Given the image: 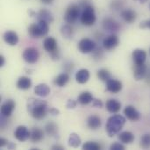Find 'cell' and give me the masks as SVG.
I'll list each match as a JSON object with an SVG mask.
<instances>
[{
    "mask_svg": "<svg viewBox=\"0 0 150 150\" xmlns=\"http://www.w3.org/2000/svg\"><path fill=\"white\" fill-rule=\"evenodd\" d=\"M101 124H102L101 119L97 115H91L87 120V125L92 130H96L99 128L101 127Z\"/></svg>",
    "mask_w": 150,
    "mask_h": 150,
    "instance_id": "cell-24",
    "label": "cell"
},
{
    "mask_svg": "<svg viewBox=\"0 0 150 150\" xmlns=\"http://www.w3.org/2000/svg\"><path fill=\"white\" fill-rule=\"evenodd\" d=\"M121 17L126 22L133 23L134 21H135L137 18V14L132 9H125L121 11Z\"/></svg>",
    "mask_w": 150,
    "mask_h": 150,
    "instance_id": "cell-21",
    "label": "cell"
},
{
    "mask_svg": "<svg viewBox=\"0 0 150 150\" xmlns=\"http://www.w3.org/2000/svg\"><path fill=\"white\" fill-rule=\"evenodd\" d=\"M106 110L111 113H117L121 108V104L117 99H109L105 104Z\"/></svg>",
    "mask_w": 150,
    "mask_h": 150,
    "instance_id": "cell-18",
    "label": "cell"
},
{
    "mask_svg": "<svg viewBox=\"0 0 150 150\" xmlns=\"http://www.w3.org/2000/svg\"><path fill=\"white\" fill-rule=\"evenodd\" d=\"M119 42L120 40H119L118 36L115 34H111L104 39L103 46L106 50H112L119 45Z\"/></svg>",
    "mask_w": 150,
    "mask_h": 150,
    "instance_id": "cell-11",
    "label": "cell"
},
{
    "mask_svg": "<svg viewBox=\"0 0 150 150\" xmlns=\"http://www.w3.org/2000/svg\"><path fill=\"white\" fill-rule=\"evenodd\" d=\"M66 106L68 109H74L76 106V102L73 99H69V100H68Z\"/></svg>",
    "mask_w": 150,
    "mask_h": 150,
    "instance_id": "cell-37",
    "label": "cell"
},
{
    "mask_svg": "<svg viewBox=\"0 0 150 150\" xmlns=\"http://www.w3.org/2000/svg\"><path fill=\"white\" fill-rule=\"evenodd\" d=\"M83 149L84 150H100L101 145L94 142H87L83 145Z\"/></svg>",
    "mask_w": 150,
    "mask_h": 150,
    "instance_id": "cell-34",
    "label": "cell"
},
{
    "mask_svg": "<svg viewBox=\"0 0 150 150\" xmlns=\"http://www.w3.org/2000/svg\"><path fill=\"white\" fill-rule=\"evenodd\" d=\"M61 33H62V36L65 37L66 39L71 38L73 35V28L69 25V24L64 25L61 28Z\"/></svg>",
    "mask_w": 150,
    "mask_h": 150,
    "instance_id": "cell-31",
    "label": "cell"
},
{
    "mask_svg": "<svg viewBox=\"0 0 150 150\" xmlns=\"http://www.w3.org/2000/svg\"><path fill=\"white\" fill-rule=\"evenodd\" d=\"M81 145V139L76 134H71L69 138V146L71 148H78Z\"/></svg>",
    "mask_w": 150,
    "mask_h": 150,
    "instance_id": "cell-30",
    "label": "cell"
},
{
    "mask_svg": "<svg viewBox=\"0 0 150 150\" xmlns=\"http://www.w3.org/2000/svg\"><path fill=\"white\" fill-rule=\"evenodd\" d=\"M133 60L134 62V64H143L146 62L147 59V53L143 49H135L134 50L133 54Z\"/></svg>",
    "mask_w": 150,
    "mask_h": 150,
    "instance_id": "cell-15",
    "label": "cell"
},
{
    "mask_svg": "<svg viewBox=\"0 0 150 150\" xmlns=\"http://www.w3.org/2000/svg\"><path fill=\"white\" fill-rule=\"evenodd\" d=\"M106 90L112 93H119L122 90V83L119 80L111 78L106 82Z\"/></svg>",
    "mask_w": 150,
    "mask_h": 150,
    "instance_id": "cell-14",
    "label": "cell"
},
{
    "mask_svg": "<svg viewBox=\"0 0 150 150\" xmlns=\"http://www.w3.org/2000/svg\"><path fill=\"white\" fill-rule=\"evenodd\" d=\"M149 8H150V5H149Z\"/></svg>",
    "mask_w": 150,
    "mask_h": 150,
    "instance_id": "cell-46",
    "label": "cell"
},
{
    "mask_svg": "<svg viewBox=\"0 0 150 150\" xmlns=\"http://www.w3.org/2000/svg\"><path fill=\"white\" fill-rule=\"evenodd\" d=\"M52 149L53 150H63L64 148L62 146H60V145H54L52 147Z\"/></svg>",
    "mask_w": 150,
    "mask_h": 150,
    "instance_id": "cell-42",
    "label": "cell"
},
{
    "mask_svg": "<svg viewBox=\"0 0 150 150\" xmlns=\"http://www.w3.org/2000/svg\"><path fill=\"white\" fill-rule=\"evenodd\" d=\"M97 75H98V77L101 81L105 82V83H106L108 80L111 79V74H110V72H109L107 69H99V70L98 71Z\"/></svg>",
    "mask_w": 150,
    "mask_h": 150,
    "instance_id": "cell-32",
    "label": "cell"
},
{
    "mask_svg": "<svg viewBox=\"0 0 150 150\" xmlns=\"http://www.w3.org/2000/svg\"><path fill=\"white\" fill-rule=\"evenodd\" d=\"M40 1L45 4H50L54 2V0H40Z\"/></svg>",
    "mask_w": 150,
    "mask_h": 150,
    "instance_id": "cell-44",
    "label": "cell"
},
{
    "mask_svg": "<svg viewBox=\"0 0 150 150\" xmlns=\"http://www.w3.org/2000/svg\"><path fill=\"white\" fill-rule=\"evenodd\" d=\"M37 18L38 20H44L46 22L52 23L54 21V16L51 11H49L47 9H41L38 13H37Z\"/></svg>",
    "mask_w": 150,
    "mask_h": 150,
    "instance_id": "cell-20",
    "label": "cell"
},
{
    "mask_svg": "<svg viewBox=\"0 0 150 150\" xmlns=\"http://www.w3.org/2000/svg\"><path fill=\"white\" fill-rule=\"evenodd\" d=\"M103 28L109 33H115L120 30V24L112 18H105L103 20Z\"/></svg>",
    "mask_w": 150,
    "mask_h": 150,
    "instance_id": "cell-8",
    "label": "cell"
},
{
    "mask_svg": "<svg viewBox=\"0 0 150 150\" xmlns=\"http://www.w3.org/2000/svg\"><path fill=\"white\" fill-rule=\"evenodd\" d=\"M30 134H31V132L28 131L26 127L19 126L16 128V130L14 132V136L19 142H25L26 140H28L30 138Z\"/></svg>",
    "mask_w": 150,
    "mask_h": 150,
    "instance_id": "cell-10",
    "label": "cell"
},
{
    "mask_svg": "<svg viewBox=\"0 0 150 150\" xmlns=\"http://www.w3.org/2000/svg\"><path fill=\"white\" fill-rule=\"evenodd\" d=\"M80 9H81V7L78 4H70L67 8L65 14H64V20L66 21V23H68L69 25L74 24L78 19V18L81 16Z\"/></svg>",
    "mask_w": 150,
    "mask_h": 150,
    "instance_id": "cell-5",
    "label": "cell"
},
{
    "mask_svg": "<svg viewBox=\"0 0 150 150\" xmlns=\"http://www.w3.org/2000/svg\"><path fill=\"white\" fill-rule=\"evenodd\" d=\"M34 92L37 96L41 97V98H45V97L49 95L50 88L48 87V85H47L45 83H40V84H38L37 86H35Z\"/></svg>",
    "mask_w": 150,
    "mask_h": 150,
    "instance_id": "cell-23",
    "label": "cell"
},
{
    "mask_svg": "<svg viewBox=\"0 0 150 150\" xmlns=\"http://www.w3.org/2000/svg\"><path fill=\"white\" fill-rule=\"evenodd\" d=\"M92 105L94 107H98V108H101L103 106V103L100 99H93L92 101Z\"/></svg>",
    "mask_w": 150,
    "mask_h": 150,
    "instance_id": "cell-38",
    "label": "cell"
},
{
    "mask_svg": "<svg viewBox=\"0 0 150 150\" xmlns=\"http://www.w3.org/2000/svg\"><path fill=\"white\" fill-rule=\"evenodd\" d=\"M140 145L142 149H150V134H145L142 136Z\"/></svg>",
    "mask_w": 150,
    "mask_h": 150,
    "instance_id": "cell-33",
    "label": "cell"
},
{
    "mask_svg": "<svg viewBox=\"0 0 150 150\" xmlns=\"http://www.w3.org/2000/svg\"><path fill=\"white\" fill-rule=\"evenodd\" d=\"M7 144H9V143H8V141L6 139H4V138H1L0 139V148H4Z\"/></svg>",
    "mask_w": 150,
    "mask_h": 150,
    "instance_id": "cell-41",
    "label": "cell"
},
{
    "mask_svg": "<svg viewBox=\"0 0 150 150\" xmlns=\"http://www.w3.org/2000/svg\"><path fill=\"white\" fill-rule=\"evenodd\" d=\"M48 112H49L50 114H52V115H58V114L60 113L59 110H57V109H55V108H50V109L48 110Z\"/></svg>",
    "mask_w": 150,
    "mask_h": 150,
    "instance_id": "cell-40",
    "label": "cell"
},
{
    "mask_svg": "<svg viewBox=\"0 0 150 150\" xmlns=\"http://www.w3.org/2000/svg\"><path fill=\"white\" fill-rule=\"evenodd\" d=\"M90 79V71L85 69L78 70L76 74V80L78 83L83 84L86 83Z\"/></svg>",
    "mask_w": 150,
    "mask_h": 150,
    "instance_id": "cell-19",
    "label": "cell"
},
{
    "mask_svg": "<svg viewBox=\"0 0 150 150\" xmlns=\"http://www.w3.org/2000/svg\"><path fill=\"white\" fill-rule=\"evenodd\" d=\"M93 96L92 94L90 92V91H83L82 92L79 96H78V103L83 105H89L91 103H92L93 101Z\"/></svg>",
    "mask_w": 150,
    "mask_h": 150,
    "instance_id": "cell-25",
    "label": "cell"
},
{
    "mask_svg": "<svg viewBox=\"0 0 150 150\" xmlns=\"http://www.w3.org/2000/svg\"><path fill=\"white\" fill-rule=\"evenodd\" d=\"M44 138V132L39 128V127H34L30 134V140L33 142H40L42 141Z\"/></svg>",
    "mask_w": 150,
    "mask_h": 150,
    "instance_id": "cell-26",
    "label": "cell"
},
{
    "mask_svg": "<svg viewBox=\"0 0 150 150\" xmlns=\"http://www.w3.org/2000/svg\"><path fill=\"white\" fill-rule=\"evenodd\" d=\"M4 40L10 46H15L18 42V36L17 33L13 31H7L3 35Z\"/></svg>",
    "mask_w": 150,
    "mask_h": 150,
    "instance_id": "cell-16",
    "label": "cell"
},
{
    "mask_svg": "<svg viewBox=\"0 0 150 150\" xmlns=\"http://www.w3.org/2000/svg\"><path fill=\"white\" fill-rule=\"evenodd\" d=\"M45 130L49 136H55L58 134V127L54 122H49L46 125Z\"/></svg>",
    "mask_w": 150,
    "mask_h": 150,
    "instance_id": "cell-29",
    "label": "cell"
},
{
    "mask_svg": "<svg viewBox=\"0 0 150 150\" xmlns=\"http://www.w3.org/2000/svg\"><path fill=\"white\" fill-rule=\"evenodd\" d=\"M5 61H4V58L3 55H0V67H3Z\"/></svg>",
    "mask_w": 150,
    "mask_h": 150,
    "instance_id": "cell-43",
    "label": "cell"
},
{
    "mask_svg": "<svg viewBox=\"0 0 150 150\" xmlns=\"http://www.w3.org/2000/svg\"><path fill=\"white\" fill-rule=\"evenodd\" d=\"M125 123H126V119L121 115L115 114L110 117L105 126V129H106L108 135L110 137H112L118 133H120V131L122 129Z\"/></svg>",
    "mask_w": 150,
    "mask_h": 150,
    "instance_id": "cell-2",
    "label": "cell"
},
{
    "mask_svg": "<svg viewBox=\"0 0 150 150\" xmlns=\"http://www.w3.org/2000/svg\"><path fill=\"white\" fill-rule=\"evenodd\" d=\"M48 23L44 20H39L36 24H32L28 27V33L33 38H41L48 33Z\"/></svg>",
    "mask_w": 150,
    "mask_h": 150,
    "instance_id": "cell-3",
    "label": "cell"
},
{
    "mask_svg": "<svg viewBox=\"0 0 150 150\" xmlns=\"http://www.w3.org/2000/svg\"><path fill=\"white\" fill-rule=\"evenodd\" d=\"M23 59L28 62V63H35L39 58H40V54L39 51L34 48V47H27L24 50L23 52Z\"/></svg>",
    "mask_w": 150,
    "mask_h": 150,
    "instance_id": "cell-7",
    "label": "cell"
},
{
    "mask_svg": "<svg viewBox=\"0 0 150 150\" xmlns=\"http://www.w3.org/2000/svg\"><path fill=\"white\" fill-rule=\"evenodd\" d=\"M149 51H150V50H149Z\"/></svg>",
    "mask_w": 150,
    "mask_h": 150,
    "instance_id": "cell-47",
    "label": "cell"
},
{
    "mask_svg": "<svg viewBox=\"0 0 150 150\" xmlns=\"http://www.w3.org/2000/svg\"><path fill=\"white\" fill-rule=\"evenodd\" d=\"M96 14L95 10L92 6V4L83 8V12L80 16V20L83 25L86 26H91L96 22Z\"/></svg>",
    "mask_w": 150,
    "mask_h": 150,
    "instance_id": "cell-4",
    "label": "cell"
},
{
    "mask_svg": "<svg viewBox=\"0 0 150 150\" xmlns=\"http://www.w3.org/2000/svg\"><path fill=\"white\" fill-rule=\"evenodd\" d=\"M125 116L131 121H137L141 119V113L133 105H127L124 109Z\"/></svg>",
    "mask_w": 150,
    "mask_h": 150,
    "instance_id": "cell-12",
    "label": "cell"
},
{
    "mask_svg": "<svg viewBox=\"0 0 150 150\" xmlns=\"http://www.w3.org/2000/svg\"><path fill=\"white\" fill-rule=\"evenodd\" d=\"M140 1H141V2H142V3H144V2H145L146 0H140Z\"/></svg>",
    "mask_w": 150,
    "mask_h": 150,
    "instance_id": "cell-45",
    "label": "cell"
},
{
    "mask_svg": "<svg viewBox=\"0 0 150 150\" xmlns=\"http://www.w3.org/2000/svg\"><path fill=\"white\" fill-rule=\"evenodd\" d=\"M148 72V67L145 63L143 64H135L134 69V76L135 80L139 81L145 77Z\"/></svg>",
    "mask_w": 150,
    "mask_h": 150,
    "instance_id": "cell-13",
    "label": "cell"
},
{
    "mask_svg": "<svg viewBox=\"0 0 150 150\" xmlns=\"http://www.w3.org/2000/svg\"><path fill=\"white\" fill-rule=\"evenodd\" d=\"M95 48V42L89 38H83L78 43V49L83 54H89L91 52H93Z\"/></svg>",
    "mask_w": 150,
    "mask_h": 150,
    "instance_id": "cell-6",
    "label": "cell"
},
{
    "mask_svg": "<svg viewBox=\"0 0 150 150\" xmlns=\"http://www.w3.org/2000/svg\"><path fill=\"white\" fill-rule=\"evenodd\" d=\"M119 140L124 144H130L134 141V135L132 132L125 131L119 134Z\"/></svg>",
    "mask_w": 150,
    "mask_h": 150,
    "instance_id": "cell-27",
    "label": "cell"
},
{
    "mask_svg": "<svg viewBox=\"0 0 150 150\" xmlns=\"http://www.w3.org/2000/svg\"><path fill=\"white\" fill-rule=\"evenodd\" d=\"M15 106H16V104L12 99L6 100L1 105V114H2V116L5 117V118L10 117L12 114V112H13V111L15 109Z\"/></svg>",
    "mask_w": 150,
    "mask_h": 150,
    "instance_id": "cell-9",
    "label": "cell"
},
{
    "mask_svg": "<svg viewBox=\"0 0 150 150\" xmlns=\"http://www.w3.org/2000/svg\"><path fill=\"white\" fill-rule=\"evenodd\" d=\"M50 56H51V59L54 60V61H57L60 59V51L58 49H56L55 51L50 53Z\"/></svg>",
    "mask_w": 150,
    "mask_h": 150,
    "instance_id": "cell-36",
    "label": "cell"
},
{
    "mask_svg": "<svg viewBox=\"0 0 150 150\" xmlns=\"http://www.w3.org/2000/svg\"><path fill=\"white\" fill-rule=\"evenodd\" d=\"M140 26H141L142 28H149L150 29V19L143 21V22L141 24Z\"/></svg>",
    "mask_w": 150,
    "mask_h": 150,
    "instance_id": "cell-39",
    "label": "cell"
},
{
    "mask_svg": "<svg viewBox=\"0 0 150 150\" xmlns=\"http://www.w3.org/2000/svg\"><path fill=\"white\" fill-rule=\"evenodd\" d=\"M27 109L33 118L39 120L44 119L48 112L47 103L40 99H29L27 103Z\"/></svg>",
    "mask_w": 150,
    "mask_h": 150,
    "instance_id": "cell-1",
    "label": "cell"
},
{
    "mask_svg": "<svg viewBox=\"0 0 150 150\" xmlns=\"http://www.w3.org/2000/svg\"><path fill=\"white\" fill-rule=\"evenodd\" d=\"M16 85H17L18 89L25 91V90H28V89L31 88V86H32V81L27 76H20L18 79Z\"/></svg>",
    "mask_w": 150,
    "mask_h": 150,
    "instance_id": "cell-22",
    "label": "cell"
},
{
    "mask_svg": "<svg viewBox=\"0 0 150 150\" xmlns=\"http://www.w3.org/2000/svg\"><path fill=\"white\" fill-rule=\"evenodd\" d=\"M111 150H124L125 147L122 143H119V142H114L113 144L111 145L110 147Z\"/></svg>",
    "mask_w": 150,
    "mask_h": 150,
    "instance_id": "cell-35",
    "label": "cell"
},
{
    "mask_svg": "<svg viewBox=\"0 0 150 150\" xmlns=\"http://www.w3.org/2000/svg\"><path fill=\"white\" fill-rule=\"evenodd\" d=\"M69 80V76L67 73H62L54 78V83L58 87H63L68 83Z\"/></svg>",
    "mask_w": 150,
    "mask_h": 150,
    "instance_id": "cell-28",
    "label": "cell"
},
{
    "mask_svg": "<svg viewBox=\"0 0 150 150\" xmlns=\"http://www.w3.org/2000/svg\"><path fill=\"white\" fill-rule=\"evenodd\" d=\"M43 47L44 49L48 52L49 54L55 51L56 49H58V46H57V41L53 37H47L44 40L43 42Z\"/></svg>",
    "mask_w": 150,
    "mask_h": 150,
    "instance_id": "cell-17",
    "label": "cell"
}]
</instances>
